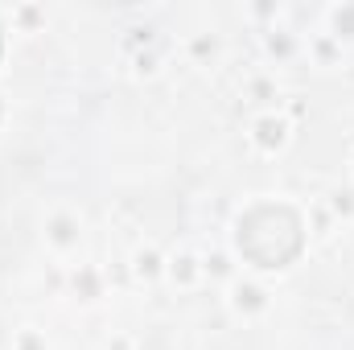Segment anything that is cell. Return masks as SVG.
<instances>
[{"label":"cell","instance_id":"6da1fadb","mask_svg":"<svg viewBox=\"0 0 354 350\" xmlns=\"http://www.w3.org/2000/svg\"><path fill=\"white\" fill-rule=\"evenodd\" d=\"M87 243V223L75 206H54L46 219H41V248L50 252V260L58 264H75V256L83 252Z\"/></svg>","mask_w":354,"mask_h":350},{"label":"cell","instance_id":"7a4b0ae2","mask_svg":"<svg viewBox=\"0 0 354 350\" xmlns=\"http://www.w3.org/2000/svg\"><path fill=\"white\" fill-rule=\"evenodd\" d=\"M223 305L239 317V322H260L272 313V288H268L260 276H248V272H239L231 284H223Z\"/></svg>","mask_w":354,"mask_h":350},{"label":"cell","instance_id":"3957f363","mask_svg":"<svg viewBox=\"0 0 354 350\" xmlns=\"http://www.w3.org/2000/svg\"><path fill=\"white\" fill-rule=\"evenodd\" d=\"M248 140L260 157H280L292 140V116L280 111V107H268V111H256L252 124H248Z\"/></svg>","mask_w":354,"mask_h":350},{"label":"cell","instance_id":"277c9868","mask_svg":"<svg viewBox=\"0 0 354 350\" xmlns=\"http://www.w3.org/2000/svg\"><path fill=\"white\" fill-rule=\"evenodd\" d=\"M165 284H174L177 293H194L206 284L202 252L194 243H177L174 252H165Z\"/></svg>","mask_w":354,"mask_h":350},{"label":"cell","instance_id":"5b68a950","mask_svg":"<svg viewBox=\"0 0 354 350\" xmlns=\"http://www.w3.org/2000/svg\"><path fill=\"white\" fill-rule=\"evenodd\" d=\"M260 46H264V58L276 62V66H284V62H292V58L305 54V37L297 29H288V25H268V29H260Z\"/></svg>","mask_w":354,"mask_h":350},{"label":"cell","instance_id":"8992f818","mask_svg":"<svg viewBox=\"0 0 354 350\" xmlns=\"http://www.w3.org/2000/svg\"><path fill=\"white\" fill-rule=\"evenodd\" d=\"M128 272H132L136 284H161L165 280V252L153 239H140L128 256Z\"/></svg>","mask_w":354,"mask_h":350},{"label":"cell","instance_id":"52a82bcc","mask_svg":"<svg viewBox=\"0 0 354 350\" xmlns=\"http://www.w3.org/2000/svg\"><path fill=\"white\" fill-rule=\"evenodd\" d=\"M66 293L75 297V301H99L103 297V272L99 268H91V264H71V272H66Z\"/></svg>","mask_w":354,"mask_h":350},{"label":"cell","instance_id":"ba28073f","mask_svg":"<svg viewBox=\"0 0 354 350\" xmlns=\"http://www.w3.org/2000/svg\"><path fill=\"white\" fill-rule=\"evenodd\" d=\"M243 99H248V103H256L260 111H268V107H280V87H276V75H272V71H252V75L243 79Z\"/></svg>","mask_w":354,"mask_h":350},{"label":"cell","instance_id":"9c48e42d","mask_svg":"<svg viewBox=\"0 0 354 350\" xmlns=\"http://www.w3.org/2000/svg\"><path fill=\"white\" fill-rule=\"evenodd\" d=\"M305 54H309V62H317V66H338L342 54H346V46H342L338 37H330L326 29H317V33L305 37Z\"/></svg>","mask_w":354,"mask_h":350},{"label":"cell","instance_id":"30bf717a","mask_svg":"<svg viewBox=\"0 0 354 350\" xmlns=\"http://www.w3.org/2000/svg\"><path fill=\"white\" fill-rule=\"evenodd\" d=\"M202 268H206V280H210V284H231V280L243 272L227 248H206V252H202Z\"/></svg>","mask_w":354,"mask_h":350},{"label":"cell","instance_id":"8fae6325","mask_svg":"<svg viewBox=\"0 0 354 350\" xmlns=\"http://www.w3.org/2000/svg\"><path fill=\"white\" fill-rule=\"evenodd\" d=\"M322 206H326V214L334 219V227L342 223H354V185H330L326 190V198H322Z\"/></svg>","mask_w":354,"mask_h":350},{"label":"cell","instance_id":"7c38bea8","mask_svg":"<svg viewBox=\"0 0 354 350\" xmlns=\"http://www.w3.org/2000/svg\"><path fill=\"white\" fill-rule=\"evenodd\" d=\"M322 29L330 33V37H338L342 46H354V4H334V8H326L322 12Z\"/></svg>","mask_w":354,"mask_h":350},{"label":"cell","instance_id":"4fadbf2b","mask_svg":"<svg viewBox=\"0 0 354 350\" xmlns=\"http://www.w3.org/2000/svg\"><path fill=\"white\" fill-rule=\"evenodd\" d=\"M185 50H189V58L198 62V66H210L214 58H218V50H223V42H218V33H189L185 37Z\"/></svg>","mask_w":354,"mask_h":350},{"label":"cell","instance_id":"5bb4252c","mask_svg":"<svg viewBox=\"0 0 354 350\" xmlns=\"http://www.w3.org/2000/svg\"><path fill=\"white\" fill-rule=\"evenodd\" d=\"M8 350H50V338H46V330H37V326H21V330H12Z\"/></svg>","mask_w":354,"mask_h":350},{"label":"cell","instance_id":"9a60e30c","mask_svg":"<svg viewBox=\"0 0 354 350\" xmlns=\"http://www.w3.org/2000/svg\"><path fill=\"white\" fill-rule=\"evenodd\" d=\"M12 21H21V25H25V33H33V25H37V21H46V12L25 4V8H12Z\"/></svg>","mask_w":354,"mask_h":350},{"label":"cell","instance_id":"2e32d148","mask_svg":"<svg viewBox=\"0 0 354 350\" xmlns=\"http://www.w3.org/2000/svg\"><path fill=\"white\" fill-rule=\"evenodd\" d=\"M346 174H351V181H354V149H351V157H346Z\"/></svg>","mask_w":354,"mask_h":350}]
</instances>
